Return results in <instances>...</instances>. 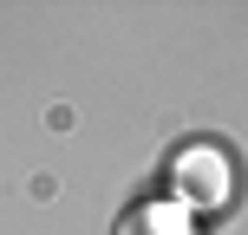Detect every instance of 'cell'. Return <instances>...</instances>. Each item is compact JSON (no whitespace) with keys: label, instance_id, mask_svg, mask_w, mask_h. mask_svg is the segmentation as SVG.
Returning a JSON list of instances; mask_svg holds the SVG:
<instances>
[{"label":"cell","instance_id":"cell-1","mask_svg":"<svg viewBox=\"0 0 248 235\" xmlns=\"http://www.w3.org/2000/svg\"><path fill=\"white\" fill-rule=\"evenodd\" d=\"M170 183H176V196L196 203V209H222V203L235 196V163L216 144H189L183 157L170 163Z\"/></svg>","mask_w":248,"mask_h":235},{"label":"cell","instance_id":"cell-2","mask_svg":"<svg viewBox=\"0 0 248 235\" xmlns=\"http://www.w3.org/2000/svg\"><path fill=\"white\" fill-rule=\"evenodd\" d=\"M118 235H196V222L176 216V209H163V203H137V209L118 222Z\"/></svg>","mask_w":248,"mask_h":235}]
</instances>
